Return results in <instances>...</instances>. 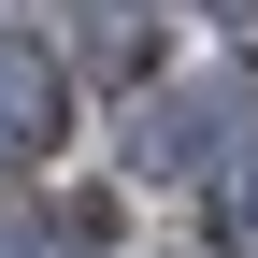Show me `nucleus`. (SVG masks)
Returning a JSON list of instances; mask_svg holds the SVG:
<instances>
[{
    "mask_svg": "<svg viewBox=\"0 0 258 258\" xmlns=\"http://www.w3.org/2000/svg\"><path fill=\"white\" fill-rule=\"evenodd\" d=\"M230 158H244L230 86H172V101H144V129H129V172H158V186H186V172H230Z\"/></svg>",
    "mask_w": 258,
    "mask_h": 258,
    "instance_id": "f257e3e1",
    "label": "nucleus"
},
{
    "mask_svg": "<svg viewBox=\"0 0 258 258\" xmlns=\"http://www.w3.org/2000/svg\"><path fill=\"white\" fill-rule=\"evenodd\" d=\"M57 144H72V72H57V43L0 29V158H57Z\"/></svg>",
    "mask_w": 258,
    "mask_h": 258,
    "instance_id": "f03ea898",
    "label": "nucleus"
},
{
    "mask_svg": "<svg viewBox=\"0 0 258 258\" xmlns=\"http://www.w3.org/2000/svg\"><path fill=\"white\" fill-rule=\"evenodd\" d=\"M158 57H172V29H158V15H86V43H72V72H101V86H144Z\"/></svg>",
    "mask_w": 258,
    "mask_h": 258,
    "instance_id": "7ed1b4c3",
    "label": "nucleus"
},
{
    "mask_svg": "<svg viewBox=\"0 0 258 258\" xmlns=\"http://www.w3.org/2000/svg\"><path fill=\"white\" fill-rule=\"evenodd\" d=\"M215 215H230V258H258V144L215 172Z\"/></svg>",
    "mask_w": 258,
    "mask_h": 258,
    "instance_id": "20e7f679",
    "label": "nucleus"
}]
</instances>
